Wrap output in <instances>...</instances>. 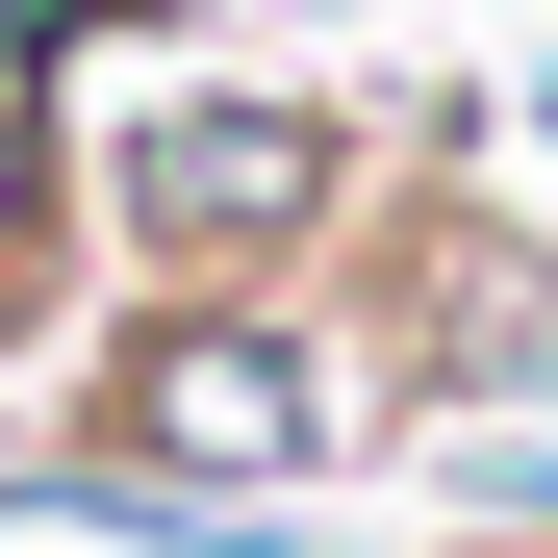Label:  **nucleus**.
<instances>
[{"instance_id": "7ed1b4c3", "label": "nucleus", "mask_w": 558, "mask_h": 558, "mask_svg": "<svg viewBox=\"0 0 558 558\" xmlns=\"http://www.w3.org/2000/svg\"><path fill=\"white\" fill-rule=\"evenodd\" d=\"M533 128H558V76H533Z\"/></svg>"}, {"instance_id": "f257e3e1", "label": "nucleus", "mask_w": 558, "mask_h": 558, "mask_svg": "<svg viewBox=\"0 0 558 558\" xmlns=\"http://www.w3.org/2000/svg\"><path fill=\"white\" fill-rule=\"evenodd\" d=\"M102 457L178 508H279V483H330L355 457V381H330V330H305V279H178V305L102 355Z\"/></svg>"}, {"instance_id": "f03ea898", "label": "nucleus", "mask_w": 558, "mask_h": 558, "mask_svg": "<svg viewBox=\"0 0 558 558\" xmlns=\"http://www.w3.org/2000/svg\"><path fill=\"white\" fill-rule=\"evenodd\" d=\"M102 229L153 279H305L355 229V128L305 102V76H153V102L102 128Z\"/></svg>"}]
</instances>
